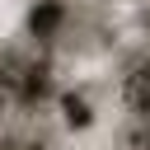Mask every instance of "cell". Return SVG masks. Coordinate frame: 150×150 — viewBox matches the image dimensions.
I'll use <instances>...</instances> for the list:
<instances>
[{
  "mask_svg": "<svg viewBox=\"0 0 150 150\" xmlns=\"http://www.w3.org/2000/svg\"><path fill=\"white\" fill-rule=\"evenodd\" d=\"M122 108L136 122H150V70H131L122 80Z\"/></svg>",
  "mask_w": 150,
  "mask_h": 150,
  "instance_id": "obj_1",
  "label": "cell"
},
{
  "mask_svg": "<svg viewBox=\"0 0 150 150\" xmlns=\"http://www.w3.org/2000/svg\"><path fill=\"white\" fill-rule=\"evenodd\" d=\"M61 23H66V5H61V0H38L33 14H28V33H33L38 42H52Z\"/></svg>",
  "mask_w": 150,
  "mask_h": 150,
  "instance_id": "obj_2",
  "label": "cell"
},
{
  "mask_svg": "<svg viewBox=\"0 0 150 150\" xmlns=\"http://www.w3.org/2000/svg\"><path fill=\"white\" fill-rule=\"evenodd\" d=\"M61 122L75 127V131L94 127V103H89L84 94H61Z\"/></svg>",
  "mask_w": 150,
  "mask_h": 150,
  "instance_id": "obj_3",
  "label": "cell"
},
{
  "mask_svg": "<svg viewBox=\"0 0 150 150\" xmlns=\"http://www.w3.org/2000/svg\"><path fill=\"white\" fill-rule=\"evenodd\" d=\"M122 150H150V122H131L122 136H117Z\"/></svg>",
  "mask_w": 150,
  "mask_h": 150,
  "instance_id": "obj_4",
  "label": "cell"
},
{
  "mask_svg": "<svg viewBox=\"0 0 150 150\" xmlns=\"http://www.w3.org/2000/svg\"><path fill=\"white\" fill-rule=\"evenodd\" d=\"M0 112H5V89H0Z\"/></svg>",
  "mask_w": 150,
  "mask_h": 150,
  "instance_id": "obj_5",
  "label": "cell"
}]
</instances>
